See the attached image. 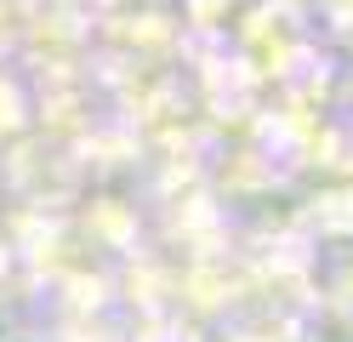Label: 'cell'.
<instances>
[{"label": "cell", "mask_w": 353, "mask_h": 342, "mask_svg": "<svg viewBox=\"0 0 353 342\" xmlns=\"http://www.w3.org/2000/svg\"><path fill=\"white\" fill-rule=\"evenodd\" d=\"M0 342H6V319H0Z\"/></svg>", "instance_id": "cell-1"}, {"label": "cell", "mask_w": 353, "mask_h": 342, "mask_svg": "<svg viewBox=\"0 0 353 342\" xmlns=\"http://www.w3.org/2000/svg\"><path fill=\"white\" fill-rule=\"evenodd\" d=\"M12 342H29V336H12Z\"/></svg>", "instance_id": "cell-2"}]
</instances>
